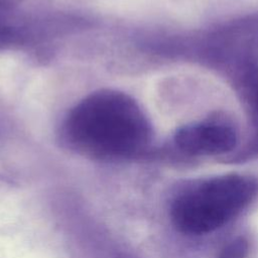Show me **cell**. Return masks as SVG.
<instances>
[{
    "mask_svg": "<svg viewBox=\"0 0 258 258\" xmlns=\"http://www.w3.org/2000/svg\"><path fill=\"white\" fill-rule=\"evenodd\" d=\"M174 141L187 154L218 155L235 148L237 134L223 122H197L180 127L174 135Z\"/></svg>",
    "mask_w": 258,
    "mask_h": 258,
    "instance_id": "obj_3",
    "label": "cell"
},
{
    "mask_svg": "<svg viewBox=\"0 0 258 258\" xmlns=\"http://www.w3.org/2000/svg\"><path fill=\"white\" fill-rule=\"evenodd\" d=\"M257 196L258 180L250 175L232 173L203 179L175 196L171 221L185 235H206L239 216Z\"/></svg>",
    "mask_w": 258,
    "mask_h": 258,
    "instance_id": "obj_2",
    "label": "cell"
},
{
    "mask_svg": "<svg viewBox=\"0 0 258 258\" xmlns=\"http://www.w3.org/2000/svg\"><path fill=\"white\" fill-rule=\"evenodd\" d=\"M250 253V243L244 236H237L223 245L217 258H247Z\"/></svg>",
    "mask_w": 258,
    "mask_h": 258,
    "instance_id": "obj_4",
    "label": "cell"
},
{
    "mask_svg": "<svg viewBox=\"0 0 258 258\" xmlns=\"http://www.w3.org/2000/svg\"><path fill=\"white\" fill-rule=\"evenodd\" d=\"M61 133L78 151L98 157H125L143 149L150 124L130 96L100 90L84 98L67 114Z\"/></svg>",
    "mask_w": 258,
    "mask_h": 258,
    "instance_id": "obj_1",
    "label": "cell"
}]
</instances>
